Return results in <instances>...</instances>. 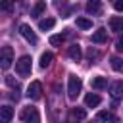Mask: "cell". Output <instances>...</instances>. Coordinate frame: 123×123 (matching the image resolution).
<instances>
[{"label":"cell","mask_w":123,"mask_h":123,"mask_svg":"<svg viewBox=\"0 0 123 123\" xmlns=\"http://www.w3.org/2000/svg\"><path fill=\"white\" fill-rule=\"evenodd\" d=\"M21 117L25 119V123H40V115H38L37 108H25L21 111Z\"/></svg>","instance_id":"5b68a950"},{"label":"cell","mask_w":123,"mask_h":123,"mask_svg":"<svg viewBox=\"0 0 123 123\" xmlns=\"http://www.w3.org/2000/svg\"><path fill=\"white\" fill-rule=\"evenodd\" d=\"M13 117V108L12 106H0V123H10Z\"/></svg>","instance_id":"52a82bcc"},{"label":"cell","mask_w":123,"mask_h":123,"mask_svg":"<svg viewBox=\"0 0 123 123\" xmlns=\"http://www.w3.org/2000/svg\"><path fill=\"white\" fill-rule=\"evenodd\" d=\"M110 94H111L113 100L121 98V96H123V81H115V83H111V86H110Z\"/></svg>","instance_id":"ba28073f"},{"label":"cell","mask_w":123,"mask_h":123,"mask_svg":"<svg viewBox=\"0 0 123 123\" xmlns=\"http://www.w3.org/2000/svg\"><path fill=\"white\" fill-rule=\"evenodd\" d=\"M90 85H92V88L102 90V88H106V86H108V81H106V77H92Z\"/></svg>","instance_id":"5bb4252c"},{"label":"cell","mask_w":123,"mask_h":123,"mask_svg":"<svg viewBox=\"0 0 123 123\" xmlns=\"http://www.w3.org/2000/svg\"><path fill=\"white\" fill-rule=\"evenodd\" d=\"M108 25H110V29H111V31H115V33L123 31V19H121V17H110Z\"/></svg>","instance_id":"7c38bea8"},{"label":"cell","mask_w":123,"mask_h":123,"mask_svg":"<svg viewBox=\"0 0 123 123\" xmlns=\"http://www.w3.org/2000/svg\"><path fill=\"white\" fill-rule=\"evenodd\" d=\"M77 27H81V29H90V27H92V21L86 19V17H77Z\"/></svg>","instance_id":"d6986e66"},{"label":"cell","mask_w":123,"mask_h":123,"mask_svg":"<svg viewBox=\"0 0 123 123\" xmlns=\"http://www.w3.org/2000/svg\"><path fill=\"white\" fill-rule=\"evenodd\" d=\"M65 123H73V121H65Z\"/></svg>","instance_id":"83f0119b"},{"label":"cell","mask_w":123,"mask_h":123,"mask_svg":"<svg viewBox=\"0 0 123 123\" xmlns=\"http://www.w3.org/2000/svg\"><path fill=\"white\" fill-rule=\"evenodd\" d=\"M111 123H119V119H117V117H113V119H111Z\"/></svg>","instance_id":"4316f807"},{"label":"cell","mask_w":123,"mask_h":123,"mask_svg":"<svg viewBox=\"0 0 123 123\" xmlns=\"http://www.w3.org/2000/svg\"><path fill=\"white\" fill-rule=\"evenodd\" d=\"M110 62H111V67H113L115 71H123V60H121V58H115V56H113Z\"/></svg>","instance_id":"44dd1931"},{"label":"cell","mask_w":123,"mask_h":123,"mask_svg":"<svg viewBox=\"0 0 123 123\" xmlns=\"http://www.w3.org/2000/svg\"><path fill=\"white\" fill-rule=\"evenodd\" d=\"M27 96H29L31 100H38V98L42 96V85H40L38 81H33V83L29 85V88H27Z\"/></svg>","instance_id":"8992f818"},{"label":"cell","mask_w":123,"mask_h":123,"mask_svg":"<svg viewBox=\"0 0 123 123\" xmlns=\"http://www.w3.org/2000/svg\"><path fill=\"white\" fill-rule=\"evenodd\" d=\"M13 10V4L10 0H0V12H12Z\"/></svg>","instance_id":"7402d4cb"},{"label":"cell","mask_w":123,"mask_h":123,"mask_svg":"<svg viewBox=\"0 0 123 123\" xmlns=\"http://www.w3.org/2000/svg\"><path fill=\"white\" fill-rule=\"evenodd\" d=\"M115 50H117V52H123V37L117 38V42H115Z\"/></svg>","instance_id":"d4e9b609"},{"label":"cell","mask_w":123,"mask_h":123,"mask_svg":"<svg viewBox=\"0 0 123 123\" xmlns=\"http://www.w3.org/2000/svg\"><path fill=\"white\" fill-rule=\"evenodd\" d=\"M19 33H21V37H23L27 42H31V44H37V42H38V38H37L35 31H33L27 23H21V25H19Z\"/></svg>","instance_id":"277c9868"},{"label":"cell","mask_w":123,"mask_h":123,"mask_svg":"<svg viewBox=\"0 0 123 123\" xmlns=\"http://www.w3.org/2000/svg\"><path fill=\"white\" fill-rule=\"evenodd\" d=\"M106 40H108V31H106V29H98V31L92 33V42H96V44H104Z\"/></svg>","instance_id":"9c48e42d"},{"label":"cell","mask_w":123,"mask_h":123,"mask_svg":"<svg viewBox=\"0 0 123 123\" xmlns=\"http://www.w3.org/2000/svg\"><path fill=\"white\" fill-rule=\"evenodd\" d=\"M85 104H86L88 108H96V106L100 104V96H98V94H94V92H90V94H86V96H85Z\"/></svg>","instance_id":"9a60e30c"},{"label":"cell","mask_w":123,"mask_h":123,"mask_svg":"<svg viewBox=\"0 0 123 123\" xmlns=\"http://www.w3.org/2000/svg\"><path fill=\"white\" fill-rule=\"evenodd\" d=\"M81 88H83L81 79H79L77 75H69V79H67V96H69L71 100H75V98L79 96Z\"/></svg>","instance_id":"6da1fadb"},{"label":"cell","mask_w":123,"mask_h":123,"mask_svg":"<svg viewBox=\"0 0 123 123\" xmlns=\"http://www.w3.org/2000/svg\"><path fill=\"white\" fill-rule=\"evenodd\" d=\"M54 25H56V19L54 17H46V19H40L38 21V29L40 31H50Z\"/></svg>","instance_id":"4fadbf2b"},{"label":"cell","mask_w":123,"mask_h":123,"mask_svg":"<svg viewBox=\"0 0 123 123\" xmlns=\"http://www.w3.org/2000/svg\"><path fill=\"white\" fill-rule=\"evenodd\" d=\"M13 62V48L12 46H2L0 48V67L8 69Z\"/></svg>","instance_id":"3957f363"},{"label":"cell","mask_w":123,"mask_h":123,"mask_svg":"<svg viewBox=\"0 0 123 123\" xmlns=\"http://www.w3.org/2000/svg\"><path fill=\"white\" fill-rule=\"evenodd\" d=\"M113 8H115L117 12H123V0H117V2H113Z\"/></svg>","instance_id":"484cf974"},{"label":"cell","mask_w":123,"mask_h":123,"mask_svg":"<svg viewBox=\"0 0 123 123\" xmlns=\"http://www.w3.org/2000/svg\"><path fill=\"white\" fill-rule=\"evenodd\" d=\"M31 56H21L17 62H15V71L21 75V77H27L31 75Z\"/></svg>","instance_id":"7a4b0ae2"},{"label":"cell","mask_w":123,"mask_h":123,"mask_svg":"<svg viewBox=\"0 0 123 123\" xmlns=\"http://www.w3.org/2000/svg\"><path fill=\"white\" fill-rule=\"evenodd\" d=\"M6 83H8L13 90H19V83H17V81H13V77H6Z\"/></svg>","instance_id":"cb8c5ba5"},{"label":"cell","mask_w":123,"mask_h":123,"mask_svg":"<svg viewBox=\"0 0 123 123\" xmlns=\"http://www.w3.org/2000/svg\"><path fill=\"white\" fill-rule=\"evenodd\" d=\"M98 119L100 121H111L113 115H111V111H98Z\"/></svg>","instance_id":"603a6c76"},{"label":"cell","mask_w":123,"mask_h":123,"mask_svg":"<svg viewBox=\"0 0 123 123\" xmlns=\"http://www.w3.org/2000/svg\"><path fill=\"white\" fill-rule=\"evenodd\" d=\"M44 10H46V2H42V0H40V2H37V4L33 6V12H31V15H33V17H38V15H40Z\"/></svg>","instance_id":"2e32d148"},{"label":"cell","mask_w":123,"mask_h":123,"mask_svg":"<svg viewBox=\"0 0 123 123\" xmlns=\"http://www.w3.org/2000/svg\"><path fill=\"white\" fill-rule=\"evenodd\" d=\"M71 115H73L75 119H85V117H86V111H85L83 108H79V106H75V108L71 110Z\"/></svg>","instance_id":"ac0fdd59"},{"label":"cell","mask_w":123,"mask_h":123,"mask_svg":"<svg viewBox=\"0 0 123 123\" xmlns=\"http://www.w3.org/2000/svg\"><path fill=\"white\" fill-rule=\"evenodd\" d=\"M67 54H69V58H71L73 62H81V58H83V52H81V46H79V44H73V46H69Z\"/></svg>","instance_id":"8fae6325"},{"label":"cell","mask_w":123,"mask_h":123,"mask_svg":"<svg viewBox=\"0 0 123 123\" xmlns=\"http://www.w3.org/2000/svg\"><path fill=\"white\" fill-rule=\"evenodd\" d=\"M65 37H67V35H52V37H50V44H52V46H58V44H62V42L65 40Z\"/></svg>","instance_id":"ffe728a7"},{"label":"cell","mask_w":123,"mask_h":123,"mask_svg":"<svg viewBox=\"0 0 123 123\" xmlns=\"http://www.w3.org/2000/svg\"><path fill=\"white\" fill-rule=\"evenodd\" d=\"M52 60H54V54H52V52H44V54L40 56V67H42V69L48 67V65L52 63Z\"/></svg>","instance_id":"e0dca14e"},{"label":"cell","mask_w":123,"mask_h":123,"mask_svg":"<svg viewBox=\"0 0 123 123\" xmlns=\"http://www.w3.org/2000/svg\"><path fill=\"white\" fill-rule=\"evenodd\" d=\"M86 12L88 13H92V15H98L100 12H102V4L98 2V0H90V2H86Z\"/></svg>","instance_id":"30bf717a"}]
</instances>
